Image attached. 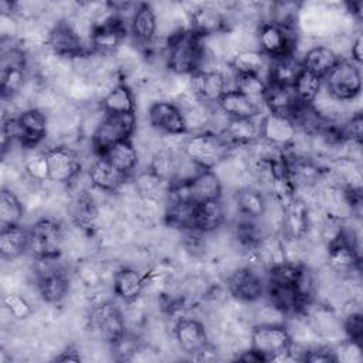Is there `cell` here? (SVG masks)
Listing matches in <instances>:
<instances>
[{"mask_svg": "<svg viewBox=\"0 0 363 363\" xmlns=\"http://www.w3.org/2000/svg\"><path fill=\"white\" fill-rule=\"evenodd\" d=\"M207 54L203 37L191 30H182L167 38L166 65L176 75H191L203 69Z\"/></svg>", "mask_w": 363, "mask_h": 363, "instance_id": "6da1fadb", "label": "cell"}, {"mask_svg": "<svg viewBox=\"0 0 363 363\" xmlns=\"http://www.w3.org/2000/svg\"><path fill=\"white\" fill-rule=\"evenodd\" d=\"M231 146L220 133L213 130H200L187 136L183 145V153L203 170H214L231 153Z\"/></svg>", "mask_w": 363, "mask_h": 363, "instance_id": "7a4b0ae2", "label": "cell"}, {"mask_svg": "<svg viewBox=\"0 0 363 363\" xmlns=\"http://www.w3.org/2000/svg\"><path fill=\"white\" fill-rule=\"evenodd\" d=\"M255 37L257 48L269 60L295 55L299 41L296 26H278L272 21L259 23Z\"/></svg>", "mask_w": 363, "mask_h": 363, "instance_id": "3957f363", "label": "cell"}, {"mask_svg": "<svg viewBox=\"0 0 363 363\" xmlns=\"http://www.w3.org/2000/svg\"><path fill=\"white\" fill-rule=\"evenodd\" d=\"M28 251L37 259L58 258L64 248V230L51 218L37 220L28 230Z\"/></svg>", "mask_w": 363, "mask_h": 363, "instance_id": "277c9868", "label": "cell"}, {"mask_svg": "<svg viewBox=\"0 0 363 363\" xmlns=\"http://www.w3.org/2000/svg\"><path fill=\"white\" fill-rule=\"evenodd\" d=\"M323 86L337 101L350 102L356 99L362 91L360 65L350 60H340L323 78Z\"/></svg>", "mask_w": 363, "mask_h": 363, "instance_id": "5b68a950", "label": "cell"}, {"mask_svg": "<svg viewBox=\"0 0 363 363\" xmlns=\"http://www.w3.org/2000/svg\"><path fill=\"white\" fill-rule=\"evenodd\" d=\"M136 129V113L106 115L94 132L91 140L94 150L101 156L106 149L118 142L130 139Z\"/></svg>", "mask_w": 363, "mask_h": 363, "instance_id": "8992f818", "label": "cell"}, {"mask_svg": "<svg viewBox=\"0 0 363 363\" xmlns=\"http://www.w3.org/2000/svg\"><path fill=\"white\" fill-rule=\"evenodd\" d=\"M291 342L286 325H254L250 333V347L261 354L265 362L288 350Z\"/></svg>", "mask_w": 363, "mask_h": 363, "instance_id": "52a82bcc", "label": "cell"}, {"mask_svg": "<svg viewBox=\"0 0 363 363\" xmlns=\"http://www.w3.org/2000/svg\"><path fill=\"white\" fill-rule=\"evenodd\" d=\"M47 45L50 47L52 55L71 61L79 55L92 52L89 48H86V44L78 35L68 18L58 20L50 28Z\"/></svg>", "mask_w": 363, "mask_h": 363, "instance_id": "ba28073f", "label": "cell"}, {"mask_svg": "<svg viewBox=\"0 0 363 363\" xmlns=\"http://www.w3.org/2000/svg\"><path fill=\"white\" fill-rule=\"evenodd\" d=\"M91 326L98 336L112 345L126 333V323L121 309L111 301L99 302L91 311Z\"/></svg>", "mask_w": 363, "mask_h": 363, "instance_id": "9c48e42d", "label": "cell"}, {"mask_svg": "<svg viewBox=\"0 0 363 363\" xmlns=\"http://www.w3.org/2000/svg\"><path fill=\"white\" fill-rule=\"evenodd\" d=\"M225 285L230 295L241 302H255L265 294V281L254 267L234 269Z\"/></svg>", "mask_w": 363, "mask_h": 363, "instance_id": "30bf717a", "label": "cell"}, {"mask_svg": "<svg viewBox=\"0 0 363 363\" xmlns=\"http://www.w3.org/2000/svg\"><path fill=\"white\" fill-rule=\"evenodd\" d=\"M149 123L160 133L166 135H184L187 132L183 111L176 102L155 101L147 111Z\"/></svg>", "mask_w": 363, "mask_h": 363, "instance_id": "8fae6325", "label": "cell"}, {"mask_svg": "<svg viewBox=\"0 0 363 363\" xmlns=\"http://www.w3.org/2000/svg\"><path fill=\"white\" fill-rule=\"evenodd\" d=\"M48 163V180L57 184L72 182L81 170L79 156L69 147L54 146L45 150Z\"/></svg>", "mask_w": 363, "mask_h": 363, "instance_id": "7c38bea8", "label": "cell"}, {"mask_svg": "<svg viewBox=\"0 0 363 363\" xmlns=\"http://www.w3.org/2000/svg\"><path fill=\"white\" fill-rule=\"evenodd\" d=\"M189 91L199 102L213 106L225 94V81L218 69H200L189 75Z\"/></svg>", "mask_w": 363, "mask_h": 363, "instance_id": "4fadbf2b", "label": "cell"}, {"mask_svg": "<svg viewBox=\"0 0 363 363\" xmlns=\"http://www.w3.org/2000/svg\"><path fill=\"white\" fill-rule=\"evenodd\" d=\"M259 132L261 140L285 150L294 142L298 128L289 116L268 112L259 119Z\"/></svg>", "mask_w": 363, "mask_h": 363, "instance_id": "5bb4252c", "label": "cell"}, {"mask_svg": "<svg viewBox=\"0 0 363 363\" xmlns=\"http://www.w3.org/2000/svg\"><path fill=\"white\" fill-rule=\"evenodd\" d=\"M54 259H48V265L37 271L38 294L48 303L61 302L67 296L69 289V281H68L67 272L61 267L51 264Z\"/></svg>", "mask_w": 363, "mask_h": 363, "instance_id": "9a60e30c", "label": "cell"}, {"mask_svg": "<svg viewBox=\"0 0 363 363\" xmlns=\"http://www.w3.org/2000/svg\"><path fill=\"white\" fill-rule=\"evenodd\" d=\"M187 14L190 21L189 30L201 37L224 33V30L227 28L225 14L216 6L199 4L193 7V10L187 11Z\"/></svg>", "mask_w": 363, "mask_h": 363, "instance_id": "2e32d148", "label": "cell"}, {"mask_svg": "<svg viewBox=\"0 0 363 363\" xmlns=\"http://www.w3.org/2000/svg\"><path fill=\"white\" fill-rule=\"evenodd\" d=\"M128 176L102 156L94 160L88 172L89 184L102 193H118L126 184Z\"/></svg>", "mask_w": 363, "mask_h": 363, "instance_id": "e0dca14e", "label": "cell"}, {"mask_svg": "<svg viewBox=\"0 0 363 363\" xmlns=\"http://www.w3.org/2000/svg\"><path fill=\"white\" fill-rule=\"evenodd\" d=\"M309 228V204L295 194V197L284 208V225L279 237L305 238Z\"/></svg>", "mask_w": 363, "mask_h": 363, "instance_id": "ac0fdd59", "label": "cell"}, {"mask_svg": "<svg viewBox=\"0 0 363 363\" xmlns=\"http://www.w3.org/2000/svg\"><path fill=\"white\" fill-rule=\"evenodd\" d=\"M173 330L179 347L191 356L210 343L204 325L196 318H180Z\"/></svg>", "mask_w": 363, "mask_h": 363, "instance_id": "d6986e66", "label": "cell"}, {"mask_svg": "<svg viewBox=\"0 0 363 363\" xmlns=\"http://www.w3.org/2000/svg\"><path fill=\"white\" fill-rule=\"evenodd\" d=\"M257 118L230 119L220 135L231 146V149L244 146L250 147L261 139L259 121H257Z\"/></svg>", "mask_w": 363, "mask_h": 363, "instance_id": "ffe728a7", "label": "cell"}, {"mask_svg": "<svg viewBox=\"0 0 363 363\" xmlns=\"http://www.w3.org/2000/svg\"><path fill=\"white\" fill-rule=\"evenodd\" d=\"M145 275L130 267L119 268L112 278L113 294L125 303L136 302L145 289Z\"/></svg>", "mask_w": 363, "mask_h": 363, "instance_id": "44dd1931", "label": "cell"}, {"mask_svg": "<svg viewBox=\"0 0 363 363\" xmlns=\"http://www.w3.org/2000/svg\"><path fill=\"white\" fill-rule=\"evenodd\" d=\"M225 221L224 204L220 200L199 203L194 207L191 230L200 234H208L218 230Z\"/></svg>", "mask_w": 363, "mask_h": 363, "instance_id": "7402d4cb", "label": "cell"}, {"mask_svg": "<svg viewBox=\"0 0 363 363\" xmlns=\"http://www.w3.org/2000/svg\"><path fill=\"white\" fill-rule=\"evenodd\" d=\"M264 105L267 106L268 112L291 116V113L299 105V101L292 85L267 82Z\"/></svg>", "mask_w": 363, "mask_h": 363, "instance_id": "603a6c76", "label": "cell"}, {"mask_svg": "<svg viewBox=\"0 0 363 363\" xmlns=\"http://www.w3.org/2000/svg\"><path fill=\"white\" fill-rule=\"evenodd\" d=\"M129 27L139 44H150L157 34V14L155 9L149 3H139Z\"/></svg>", "mask_w": 363, "mask_h": 363, "instance_id": "cb8c5ba5", "label": "cell"}, {"mask_svg": "<svg viewBox=\"0 0 363 363\" xmlns=\"http://www.w3.org/2000/svg\"><path fill=\"white\" fill-rule=\"evenodd\" d=\"M189 191L191 201L196 204L220 200L223 196V183L216 170H201L189 183Z\"/></svg>", "mask_w": 363, "mask_h": 363, "instance_id": "d4e9b609", "label": "cell"}, {"mask_svg": "<svg viewBox=\"0 0 363 363\" xmlns=\"http://www.w3.org/2000/svg\"><path fill=\"white\" fill-rule=\"evenodd\" d=\"M269 61L271 60L267 55H264L259 50L250 48L233 55L230 67L238 75H258L267 81Z\"/></svg>", "mask_w": 363, "mask_h": 363, "instance_id": "484cf974", "label": "cell"}, {"mask_svg": "<svg viewBox=\"0 0 363 363\" xmlns=\"http://www.w3.org/2000/svg\"><path fill=\"white\" fill-rule=\"evenodd\" d=\"M28 231L20 224L1 225L0 254L4 259H16L28 250Z\"/></svg>", "mask_w": 363, "mask_h": 363, "instance_id": "4316f807", "label": "cell"}, {"mask_svg": "<svg viewBox=\"0 0 363 363\" xmlns=\"http://www.w3.org/2000/svg\"><path fill=\"white\" fill-rule=\"evenodd\" d=\"M339 61L340 58L328 45H313L303 54L301 64L302 68L323 79Z\"/></svg>", "mask_w": 363, "mask_h": 363, "instance_id": "83f0119b", "label": "cell"}, {"mask_svg": "<svg viewBox=\"0 0 363 363\" xmlns=\"http://www.w3.org/2000/svg\"><path fill=\"white\" fill-rule=\"evenodd\" d=\"M101 108L106 115L135 112L136 104H135V96H133L132 89L123 82L113 85L102 96Z\"/></svg>", "mask_w": 363, "mask_h": 363, "instance_id": "f1b7e54d", "label": "cell"}, {"mask_svg": "<svg viewBox=\"0 0 363 363\" xmlns=\"http://www.w3.org/2000/svg\"><path fill=\"white\" fill-rule=\"evenodd\" d=\"M101 156L105 157L118 170L126 174L132 173L139 162V153L132 139H126L115 143L113 146L106 149Z\"/></svg>", "mask_w": 363, "mask_h": 363, "instance_id": "f546056e", "label": "cell"}, {"mask_svg": "<svg viewBox=\"0 0 363 363\" xmlns=\"http://www.w3.org/2000/svg\"><path fill=\"white\" fill-rule=\"evenodd\" d=\"M267 196L252 186L240 187L235 193L237 211L245 218L259 220L265 210Z\"/></svg>", "mask_w": 363, "mask_h": 363, "instance_id": "4dcf8cb0", "label": "cell"}, {"mask_svg": "<svg viewBox=\"0 0 363 363\" xmlns=\"http://www.w3.org/2000/svg\"><path fill=\"white\" fill-rule=\"evenodd\" d=\"M217 106L230 118V119H245V118H257L261 112L252 102H250L242 94L238 91H227Z\"/></svg>", "mask_w": 363, "mask_h": 363, "instance_id": "1f68e13d", "label": "cell"}, {"mask_svg": "<svg viewBox=\"0 0 363 363\" xmlns=\"http://www.w3.org/2000/svg\"><path fill=\"white\" fill-rule=\"evenodd\" d=\"M183 150H172L162 147L152 155L149 162V170L162 182L170 184L174 180L179 156Z\"/></svg>", "mask_w": 363, "mask_h": 363, "instance_id": "d6a6232c", "label": "cell"}, {"mask_svg": "<svg viewBox=\"0 0 363 363\" xmlns=\"http://www.w3.org/2000/svg\"><path fill=\"white\" fill-rule=\"evenodd\" d=\"M301 69H302L301 60H298L295 55L271 60L269 68H268V75H267V82L292 85Z\"/></svg>", "mask_w": 363, "mask_h": 363, "instance_id": "836d02e7", "label": "cell"}, {"mask_svg": "<svg viewBox=\"0 0 363 363\" xmlns=\"http://www.w3.org/2000/svg\"><path fill=\"white\" fill-rule=\"evenodd\" d=\"M323 85V79L316 77L315 74L306 71L302 68L299 74L296 75L292 86L295 91V95L302 105H311L316 95L319 94L320 88Z\"/></svg>", "mask_w": 363, "mask_h": 363, "instance_id": "e575fe53", "label": "cell"}, {"mask_svg": "<svg viewBox=\"0 0 363 363\" xmlns=\"http://www.w3.org/2000/svg\"><path fill=\"white\" fill-rule=\"evenodd\" d=\"M267 81L258 75H238L235 91L242 94L250 102H252L258 109L264 105Z\"/></svg>", "mask_w": 363, "mask_h": 363, "instance_id": "d590c367", "label": "cell"}, {"mask_svg": "<svg viewBox=\"0 0 363 363\" xmlns=\"http://www.w3.org/2000/svg\"><path fill=\"white\" fill-rule=\"evenodd\" d=\"M24 214L21 200L13 190L3 189L0 194V223L1 225L20 224Z\"/></svg>", "mask_w": 363, "mask_h": 363, "instance_id": "8d00e7d4", "label": "cell"}, {"mask_svg": "<svg viewBox=\"0 0 363 363\" xmlns=\"http://www.w3.org/2000/svg\"><path fill=\"white\" fill-rule=\"evenodd\" d=\"M23 169L26 174L35 183L48 180V163L45 150H30L23 160Z\"/></svg>", "mask_w": 363, "mask_h": 363, "instance_id": "74e56055", "label": "cell"}, {"mask_svg": "<svg viewBox=\"0 0 363 363\" xmlns=\"http://www.w3.org/2000/svg\"><path fill=\"white\" fill-rule=\"evenodd\" d=\"M26 68H1V96L14 99L26 84Z\"/></svg>", "mask_w": 363, "mask_h": 363, "instance_id": "f35d334b", "label": "cell"}, {"mask_svg": "<svg viewBox=\"0 0 363 363\" xmlns=\"http://www.w3.org/2000/svg\"><path fill=\"white\" fill-rule=\"evenodd\" d=\"M362 342H357L350 337H345L332 347L335 360L345 363H360L363 360L362 354Z\"/></svg>", "mask_w": 363, "mask_h": 363, "instance_id": "ab89813d", "label": "cell"}, {"mask_svg": "<svg viewBox=\"0 0 363 363\" xmlns=\"http://www.w3.org/2000/svg\"><path fill=\"white\" fill-rule=\"evenodd\" d=\"M3 303H4V308L9 311L10 316H13L17 320L27 319L33 313L31 303L20 294L10 292V294L4 295Z\"/></svg>", "mask_w": 363, "mask_h": 363, "instance_id": "60d3db41", "label": "cell"}, {"mask_svg": "<svg viewBox=\"0 0 363 363\" xmlns=\"http://www.w3.org/2000/svg\"><path fill=\"white\" fill-rule=\"evenodd\" d=\"M140 346L142 345L138 340V337L133 335H129L126 332L119 340H116L115 343L111 345V349H112V353L115 354V359L129 360L139 352Z\"/></svg>", "mask_w": 363, "mask_h": 363, "instance_id": "b9f144b4", "label": "cell"}, {"mask_svg": "<svg viewBox=\"0 0 363 363\" xmlns=\"http://www.w3.org/2000/svg\"><path fill=\"white\" fill-rule=\"evenodd\" d=\"M343 332L346 337L362 342L363 337V322H362V311L343 315Z\"/></svg>", "mask_w": 363, "mask_h": 363, "instance_id": "7bdbcfd3", "label": "cell"}, {"mask_svg": "<svg viewBox=\"0 0 363 363\" xmlns=\"http://www.w3.org/2000/svg\"><path fill=\"white\" fill-rule=\"evenodd\" d=\"M363 41H362V34H356V37H353L352 44H350V50H349V57L347 60H350L352 62H354L356 65H360L363 61Z\"/></svg>", "mask_w": 363, "mask_h": 363, "instance_id": "ee69618b", "label": "cell"}, {"mask_svg": "<svg viewBox=\"0 0 363 363\" xmlns=\"http://www.w3.org/2000/svg\"><path fill=\"white\" fill-rule=\"evenodd\" d=\"M55 360L57 362H79L81 356H79V353L75 349L68 347L64 352H61V354L57 356Z\"/></svg>", "mask_w": 363, "mask_h": 363, "instance_id": "f6af8a7d", "label": "cell"}]
</instances>
